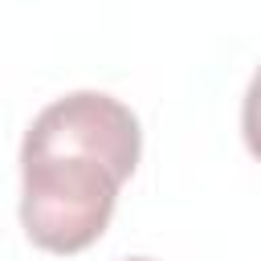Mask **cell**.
<instances>
[{
	"label": "cell",
	"instance_id": "6da1fadb",
	"mask_svg": "<svg viewBox=\"0 0 261 261\" xmlns=\"http://www.w3.org/2000/svg\"><path fill=\"white\" fill-rule=\"evenodd\" d=\"M143 130L126 102L102 90H73L49 102L20 143V224L24 237L73 257L90 249L135 175Z\"/></svg>",
	"mask_w": 261,
	"mask_h": 261
},
{
	"label": "cell",
	"instance_id": "7a4b0ae2",
	"mask_svg": "<svg viewBox=\"0 0 261 261\" xmlns=\"http://www.w3.org/2000/svg\"><path fill=\"white\" fill-rule=\"evenodd\" d=\"M122 261H151V257H122Z\"/></svg>",
	"mask_w": 261,
	"mask_h": 261
}]
</instances>
